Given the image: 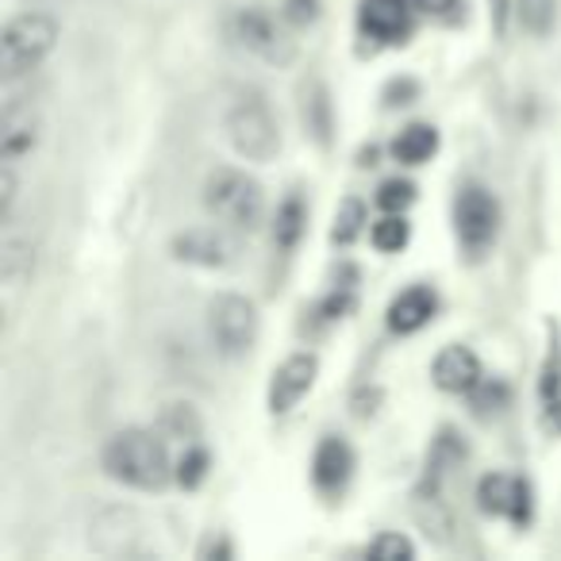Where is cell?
Returning a JSON list of instances; mask_svg holds the SVG:
<instances>
[{"label":"cell","mask_w":561,"mask_h":561,"mask_svg":"<svg viewBox=\"0 0 561 561\" xmlns=\"http://www.w3.org/2000/svg\"><path fill=\"white\" fill-rule=\"evenodd\" d=\"M170 438L158 427H124L104 443L101 469L108 481L131 492H165L173 484Z\"/></svg>","instance_id":"1"},{"label":"cell","mask_w":561,"mask_h":561,"mask_svg":"<svg viewBox=\"0 0 561 561\" xmlns=\"http://www.w3.org/2000/svg\"><path fill=\"white\" fill-rule=\"evenodd\" d=\"M224 139L242 162H250V165L277 162L285 139H280L277 112L265 101L262 89H239V93L231 96V104H227V112H224Z\"/></svg>","instance_id":"2"},{"label":"cell","mask_w":561,"mask_h":561,"mask_svg":"<svg viewBox=\"0 0 561 561\" xmlns=\"http://www.w3.org/2000/svg\"><path fill=\"white\" fill-rule=\"evenodd\" d=\"M201 204L234 234H254L265 224V188L239 165H216L201 185Z\"/></svg>","instance_id":"3"},{"label":"cell","mask_w":561,"mask_h":561,"mask_svg":"<svg viewBox=\"0 0 561 561\" xmlns=\"http://www.w3.org/2000/svg\"><path fill=\"white\" fill-rule=\"evenodd\" d=\"M58 39H62V24L55 12L47 9H27L4 24V39H0V78L20 81L32 78L50 55H55Z\"/></svg>","instance_id":"4"},{"label":"cell","mask_w":561,"mask_h":561,"mask_svg":"<svg viewBox=\"0 0 561 561\" xmlns=\"http://www.w3.org/2000/svg\"><path fill=\"white\" fill-rule=\"evenodd\" d=\"M204 328H208V343L216 346L219 358L239 362L254 351L257 335H262V316H257L254 300L242 293H216L208 300Z\"/></svg>","instance_id":"5"},{"label":"cell","mask_w":561,"mask_h":561,"mask_svg":"<svg viewBox=\"0 0 561 561\" xmlns=\"http://www.w3.org/2000/svg\"><path fill=\"white\" fill-rule=\"evenodd\" d=\"M285 27H289L285 20L270 16L265 9H239L227 20V39H231L242 55H254V58H262V62L285 70V66H293V58H297V39H289Z\"/></svg>","instance_id":"6"},{"label":"cell","mask_w":561,"mask_h":561,"mask_svg":"<svg viewBox=\"0 0 561 561\" xmlns=\"http://www.w3.org/2000/svg\"><path fill=\"white\" fill-rule=\"evenodd\" d=\"M500 219H504V211H500L492 188L477 185V181L458 188V196H454V234H458V247L469 257H484L496 247Z\"/></svg>","instance_id":"7"},{"label":"cell","mask_w":561,"mask_h":561,"mask_svg":"<svg viewBox=\"0 0 561 561\" xmlns=\"http://www.w3.org/2000/svg\"><path fill=\"white\" fill-rule=\"evenodd\" d=\"M239 234L227 231L224 224H196L185 227L170 239V257L178 265H188V270H204V273H224L239 262Z\"/></svg>","instance_id":"8"},{"label":"cell","mask_w":561,"mask_h":561,"mask_svg":"<svg viewBox=\"0 0 561 561\" xmlns=\"http://www.w3.org/2000/svg\"><path fill=\"white\" fill-rule=\"evenodd\" d=\"M477 507L489 519H504L512 527H530V519H535V492H530L527 477L492 469V473H484L477 481Z\"/></svg>","instance_id":"9"},{"label":"cell","mask_w":561,"mask_h":561,"mask_svg":"<svg viewBox=\"0 0 561 561\" xmlns=\"http://www.w3.org/2000/svg\"><path fill=\"white\" fill-rule=\"evenodd\" d=\"M320 381V354L316 351H293L289 358H280L270 374V389H265V408L270 415H293L300 400L316 389Z\"/></svg>","instance_id":"10"},{"label":"cell","mask_w":561,"mask_h":561,"mask_svg":"<svg viewBox=\"0 0 561 561\" xmlns=\"http://www.w3.org/2000/svg\"><path fill=\"white\" fill-rule=\"evenodd\" d=\"M358 32L381 47H400L415 32V4L412 0H362Z\"/></svg>","instance_id":"11"},{"label":"cell","mask_w":561,"mask_h":561,"mask_svg":"<svg viewBox=\"0 0 561 561\" xmlns=\"http://www.w3.org/2000/svg\"><path fill=\"white\" fill-rule=\"evenodd\" d=\"M358 458H354V446L343 435H323L316 443L312 454V484L320 496H343L346 484H351Z\"/></svg>","instance_id":"12"},{"label":"cell","mask_w":561,"mask_h":561,"mask_svg":"<svg viewBox=\"0 0 561 561\" xmlns=\"http://www.w3.org/2000/svg\"><path fill=\"white\" fill-rule=\"evenodd\" d=\"M431 381H435L438 392H450V397H469L477 385L484 381V366L477 358L473 346L466 343H450L435 354L431 362Z\"/></svg>","instance_id":"13"},{"label":"cell","mask_w":561,"mask_h":561,"mask_svg":"<svg viewBox=\"0 0 561 561\" xmlns=\"http://www.w3.org/2000/svg\"><path fill=\"white\" fill-rule=\"evenodd\" d=\"M538 423L550 438H561V331L546 323V354L538 369Z\"/></svg>","instance_id":"14"},{"label":"cell","mask_w":561,"mask_h":561,"mask_svg":"<svg viewBox=\"0 0 561 561\" xmlns=\"http://www.w3.org/2000/svg\"><path fill=\"white\" fill-rule=\"evenodd\" d=\"M438 316V293L431 285H408L404 293L389 300L385 308V323H389L392 335L408 339V335H420L431 320Z\"/></svg>","instance_id":"15"},{"label":"cell","mask_w":561,"mask_h":561,"mask_svg":"<svg viewBox=\"0 0 561 561\" xmlns=\"http://www.w3.org/2000/svg\"><path fill=\"white\" fill-rule=\"evenodd\" d=\"M43 139V116L27 104H4V127H0V162L20 165L24 158L35 154Z\"/></svg>","instance_id":"16"},{"label":"cell","mask_w":561,"mask_h":561,"mask_svg":"<svg viewBox=\"0 0 561 561\" xmlns=\"http://www.w3.org/2000/svg\"><path fill=\"white\" fill-rule=\"evenodd\" d=\"M300 124L305 135L320 150H331L335 139V101H331V89L323 85V78H308L300 85Z\"/></svg>","instance_id":"17"},{"label":"cell","mask_w":561,"mask_h":561,"mask_svg":"<svg viewBox=\"0 0 561 561\" xmlns=\"http://www.w3.org/2000/svg\"><path fill=\"white\" fill-rule=\"evenodd\" d=\"M438 147H443L438 127L415 119V124L400 127L397 139L389 142V154H392V162H400V165H427L431 158L438 154Z\"/></svg>","instance_id":"18"},{"label":"cell","mask_w":561,"mask_h":561,"mask_svg":"<svg viewBox=\"0 0 561 561\" xmlns=\"http://www.w3.org/2000/svg\"><path fill=\"white\" fill-rule=\"evenodd\" d=\"M32 273H35L32 234H16L9 224L4 227V242H0V280L9 289H24V285H32Z\"/></svg>","instance_id":"19"},{"label":"cell","mask_w":561,"mask_h":561,"mask_svg":"<svg viewBox=\"0 0 561 561\" xmlns=\"http://www.w3.org/2000/svg\"><path fill=\"white\" fill-rule=\"evenodd\" d=\"M93 535H116V550L112 558H135V553H147L142 546V519L131 512V507H108V512L96 515Z\"/></svg>","instance_id":"20"},{"label":"cell","mask_w":561,"mask_h":561,"mask_svg":"<svg viewBox=\"0 0 561 561\" xmlns=\"http://www.w3.org/2000/svg\"><path fill=\"white\" fill-rule=\"evenodd\" d=\"M305 231H308V204L300 193H289L277 204V211H273V247L280 254H293L300 247V239H305Z\"/></svg>","instance_id":"21"},{"label":"cell","mask_w":561,"mask_h":561,"mask_svg":"<svg viewBox=\"0 0 561 561\" xmlns=\"http://www.w3.org/2000/svg\"><path fill=\"white\" fill-rule=\"evenodd\" d=\"M412 515H415V523H420L423 535H427L431 542H450V535H454V512H450V504H446L443 492L415 489Z\"/></svg>","instance_id":"22"},{"label":"cell","mask_w":561,"mask_h":561,"mask_svg":"<svg viewBox=\"0 0 561 561\" xmlns=\"http://www.w3.org/2000/svg\"><path fill=\"white\" fill-rule=\"evenodd\" d=\"M366 231H369L366 201H362V196H343L335 208V224H331V242H335L339 250H346V247H354Z\"/></svg>","instance_id":"23"},{"label":"cell","mask_w":561,"mask_h":561,"mask_svg":"<svg viewBox=\"0 0 561 561\" xmlns=\"http://www.w3.org/2000/svg\"><path fill=\"white\" fill-rule=\"evenodd\" d=\"M158 431H162L170 443H181V446H193L204 438V420L196 415L193 404H165L158 412Z\"/></svg>","instance_id":"24"},{"label":"cell","mask_w":561,"mask_h":561,"mask_svg":"<svg viewBox=\"0 0 561 561\" xmlns=\"http://www.w3.org/2000/svg\"><path fill=\"white\" fill-rule=\"evenodd\" d=\"M369 242H374L377 254H400V250L412 242V224H408V211H385V216L369 227Z\"/></svg>","instance_id":"25"},{"label":"cell","mask_w":561,"mask_h":561,"mask_svg":"<svg viewBox=\"0 0 561 561\" xmlns=\"http://www.w3.org/2000/svg\"><path fill=\"white\" fill-rule=\"evenodd\" d=\"M211 473V454L204 443H193L185 446V454L178 458V466H173V484H178L181 492H196L204 481H208Z\"/></svg>","instance_id":"26"},{"label":"cell","mask_w":561,"mask_h":561,"mask_svg":"<svg viewBox=\"0 0 561 561\" xmlns=\"http://www.w3.org/2000/svg\"><path fill=\"white\" fill-rule=\"evenodd\" d=\"M515 20L527 35L546 39L558 27V0H515Z\"/></svg>","instance_id":"27"},{"label":"cell","mask_w":561,"mask_h":561,"mask_svg":"<svg viewBox=\"0 0 561 561\" xmlns=\"http://www.w3.org/2000/svg\"><path fill=\"white\" fill-rule=\"evenodd\" d=\"M507 404H512V389H507L500 377H484V381L477 385L473 392H469V408H473V415H481V420H492V415H500Z\"/></svg>","instance_id":"28"},{"label":"cell","mask_w":561,"mask_h":561,"mask_svg":"<svg viewBox=\"0 0 561 561\" xmlns=\"http://www.w3.org/2000/svg\"><path fill=\"white\" fill-rule=\"evenodd\" d=\"M366 558H385V561H412L415 558V542L400 530H381L366 542Z\"/></svg>","instance_id":"29"},{"label":"cell","mask_w":561,"mask_h":561,"mask_svg":"<svg viewBox=\"0 0 561 561\" xmlns=\"http://www.w3.org/2000/svg\"><path fill=\"white\" fill-rule=\"evenodd\" d=\"M374 201L381 211H408L415 201H420V188H415V181H408V178H389L377 185Z\"/></svg>","instance_id":"30"},{"label":"cell","mask_w":561,"mask_h":561,"mask_svg":"<svg viewBox=\"0 0 561 561\" xmlns=\"http://www.w3.org/2000/svg\"><path fill=\"white\" fill-rule=\"evenodd\" d=\"M16 204H20V173L12 162H0V224L16 219Z\"/></svg>","instance_id":"31"},{"label":"cell","mask_w":561,"mask_h":561,"mask_svg":"<svg viewBox=\"0 0 561 561\" xmlns=\"http://www.w3.org/2000/svg\"><path fill=\"white\" fill-rule=\"evenodd\" d=\"M320 16H323V0H285V4H280V20L289 27H297V32L312 27Z\"/></svg>","instance_id":"32"},{"label":"cell","mask_w":561,"mask_h":561,"mask_svg":"<svg viewBox=\"0 0 561 561\" xmlns=\"http://www.w3.org/2000/svg\"><path fill=\"white\" fill-rule=\"evenodd\" d=\"M234 553L239 550H234V542L224 535V530H216V535H208L201 546H196V558L201 561H231Z\"/></svg>","instance_id":"33"},{"label":"cell","mask_w":561,"mask_h":561,"mask_svg":"<svg viewBox=\"0 0 561 561\" xmlns=\"http://www.w3.org/2000/svg\"><path fill=\"white\" fill-rule=\"evenodd\" d=\"M415 96H420V81L392 78L389 85H385V108H404V104H412Z\"/></svg>","instance_id":"34"},{"label":"cell","mask_w":561,"mask_h":561,"mask_svg":"<svg viewBox=\"0 0 561 561\" xmlns=\"http://www.w3.org/2000/svg\"><path fill=\"white\" fill-rule=\"evenodd\" d=\"M412 4L420 16H431V20H450L454 12L461 9V0H412Z\"/></svg>","instance_id":"35"},{"label":"cell","mask_w":561,"mask_h":561,"mask_svg":"<svg viewBox=\"0 0 561 561\" xmlns=\"http://www.w3.org/2000/svg\"><path fill=\"white\" fill-rule=\"evenodd\" d=\"M507 16H512V4L507 0H489V20L496 27V35L507 32Z\"/></svg>","instance_id":"36"}]
</instances>
